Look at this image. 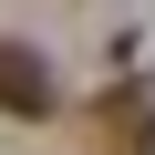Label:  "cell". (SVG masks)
Wrapping results in <instances>:
<instances>
[{"label":"cell","mask_w":155,"mask_h":155,"mask_svg":"<svg viewBox=\"0 0 155 155\" xmlns=\"http://www.w3.org/2000/svg\"><path fill=\"white\" fill-rule=\"evenodd\" d=\"M104 155H155V72L145 83H124V93H104Z\"/></svg>","instance_id":"cell-1"},{"label":"cell","mask_w":155,"mask_h":155,"mask_svg":"<svg viewBox=\"0 0 155 155\" xmlns=\"http://www.w3.org/2000/svg\"><path fill=\"white\" fill-rule=\"evenodd\" d=\"M0 114H21V124L52 114V62H41L31 41H0Z\"/></svg>","instance_id":"cell-2"}]
</instances>
